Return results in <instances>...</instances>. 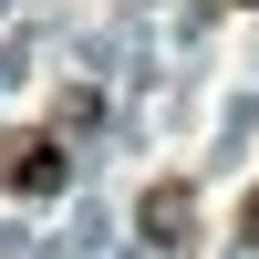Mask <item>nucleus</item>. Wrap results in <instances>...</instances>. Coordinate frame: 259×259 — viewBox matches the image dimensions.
I'll list each match as a JSON object with an SVG mask.
<instances>
[{"mask_svg": "<svg viewBox=\"0 0 259 259\" xmlns=\"http://www.w3.org/2000/svg\"><path fill=\"white\" fill-rule=\"evenodd\" d=\"M62 177H73L62 135H11L0 145V187H11V197H62Z\"/></svg>", "mask_w": 259, "mask_h": 259, "instance_id": "nucleus-1", "label": "nucleus"}, {"mask_svg": "<svg viewBox=\"0 0 259 259\" xmlns=\"http://www.w3.org/2000/svg\"><path fill=\"white\" fill-rule=\"evenodd\" d=\"M135 228H145V249H187V228H197V187H187V177H156L145 207H135Z\"/></svg>", "mask_w": 259, "mask_h": 259, "instance_id": "nucleus-2", "label": "nucleus"}, {"mask_svg": "<svg viewBox=\"0 0 259 259\" xmlns=\"http://www.w3.org/2000/svg\"><path fill=\"white\" fill-rule=\"evenodd\" d=\"M239 249H249V259H259V197H249V207H239Z\"/></svg>", "mask_w": 259, "mask_h": 259, "instance_id": "nucleus-3", "label": "nucleus"}, {"mask_svg": "<svg viewBox=\"0 0 259 259\" xmlns=\"http://www.w3.org/2000/svg\"><path fill=\"white\" fill-rule=\"evenodd\" d=\"M228 11H249V0H228Z\"/></svg>", "mask_w": 259, "mask_h": 259, "instance_id": "nucleus-4", "label": "nucleus"}]
</instances>
